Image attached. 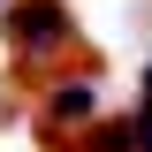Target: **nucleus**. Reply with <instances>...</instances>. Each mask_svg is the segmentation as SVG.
Returning a JSON list of instances; mask_svg holds the SVG:
<instances>
[{
	"instance_id": "nucleus-1",
	"label": "nucleus",
	"mask_w": 152,
	"mask_h": 152,
	"mask_svg": "<svg viewBox=\"0 0 152 152\" xmlns=\"http://www.w3.org/2000/svg\"><path fill=\"white\" fill-rule=\"evenodd\" d=\"M0 31H8V53L31 61V69L76 53V38H84V31H76V15L61 8V0H8V8H0Z\"/></svg>"
},
{
	"instance_id": "nucleus-2",
	"label": "nucleus",
	"mask_w": 152,
	"mask_h": 152,
	"mask_svg": "<svg viewBox=\"0 0 152 152\" xmlns=\"http://www.w3.org/2000/svg\"><path fill=\"white\" fill-rule=\"evenodd\" d=\"M99 122V76H61L46 91V129L69 137V129H91Z\"/></svg>"
},
{
	"instance_id": "nucleus-3",
	"label": "nucleus",
	"mask_w": 152,
	"mask_h": 152,
	"mask_svg": "<svg viewBox=\"0 0 152 152\" xmlns=\"http://www.w3.org/2000/svg\"><path fill=\"white\" fill-rule=\"evenodd\" d=\"M129 122H137V152H152V99H145V107L129 114Z\"/></svg>"
},
{
	"instance_id": "nucleus-4",
	"label": "nucleus",
	"mask_w": 152,
	"mask_h": 152,
	"mask_svg": "<svg viewBox=\"0 0 152 152\" xmlns=\"http://www.w3.org/2000/svg\"><path fill=\"white\" fill-rule=\"evenodd\" d=\"M145 99H152V61H145Z\"/></svg>"
},
{
	"instance_id": "nucleus-5",
	"label": "nucleus",
	"mask_w": 152,
	"mask_h": 152,
	"mask_svg": "<svg viewBox=\"0 0 152 152\" xmlns=\"http://www.w3.org/2000/svg\"><path fill=\"white\" fill-rule=\"evenodd\" d=\"M0 8H8V0H0Z\"/></svg>"
}]
</instances>
